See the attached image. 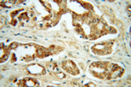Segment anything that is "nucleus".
I'll use <instances>...</instances> for the list:
<instances>
[{"mask_svg":"<svg viewBox=\"0 0 131 87\" xmlns=\"http://www.w3.org/2000/svg\"><path fill=\"white\" fill-rule=\"evenodd\" d=\"M63 68H64L65 71L73 74V75H78L79 74V70H78L77 66H76L75 64L73 61H66V62H63Z\"/></svg>","mask_w":131,"mask_h":87,"instance_id":"f257e3e1","label":"nucleus"},{"mask_svg":"<svg viewBox=\"0 0 131 87\" xmlns=\"http://www.w3.org/2000/svg\"><path fill=\"white\" fill-rule=\"evenodd\" d=\"M29 71H30V73L31 74H43L45 73V70L44 68L39 65H33L29 67Z\"/></svg>","mask_w":131,"mask_h":87,"instance_id":"f03ea898","label":"nucleus"},{"mask_svg":"<svg viewBox=\"0 0 131 87\" xmlns=\"http://www.w3.org/2000/svg\"><path fill=\"white\" fill-rule=\"evenodd\" d=\"M20 86H34L37 84V81L31 78H25V80H22L20 83Z\"/></svg>","mask_w":131,"mask_h":87,"instance_id":"7ed1b4c3","label":"nucleus"},{"mask_svg":"<svg viewBox=\"0 0 131 87\" xmlns=\"http://www.w3.org/2000/svg\"><path fill=\"white\" fill-rule=\"evenodd\" d=\"M17 46H18V43H12V44H10V48H12V49H15Z\"/></svg>","mask_w":131,"mask_h":87,"instance_id":"20e7f679","label":"nucleus"}]
</instances>
